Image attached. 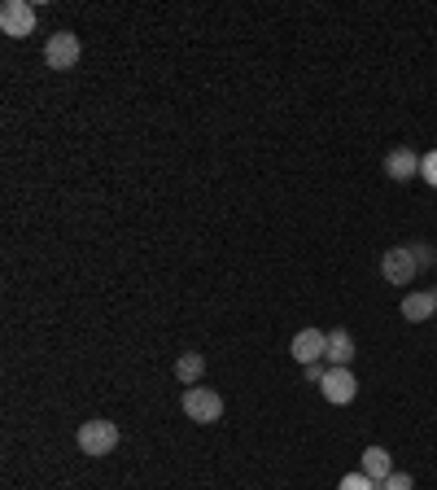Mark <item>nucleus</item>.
Wrapping results in <instances>:
<instances>
[{
  "label": "nucleus",
  "mask_w": 437,
  "mask_h": 490,
  "mask_svg": "<svg viewBox=\"0 0 437 490\" xmlns=\"http://www.w3.org/2000/svg\"><path fill=\"white\" fill-rule=\"evenodd\" d=\"M75 443H80L83 455L101 460V455H110V451L119 447V425H114V420H83Z\"/></svg>",
  "instance_id": "1"
},
{
  "label": "nucleus",
  "mask_w": 437,
  "mask_h": 490,
  "mask_svg": "<svg viewBox=\"0 0 437 490\" xmlns=\"http://www.w3.org/2000/svg\"><path fill=\"white\" fill-rule=\"evenodd\" d=\"M180 403H184V416L197 420V425H214V420H223V399H219L214 390H206V385H189Z\"/></svg>",
  "instance_id": "2"
},
{
  "label": "nucleus",
  "mask_w": 437,
  "mask_h": 490,
  "mask_svg": "<svg viewBox=\"0 0 437 490\" xmlns=\"http://www.w3.org/2000/svg\"><path fill=\"white\" fill-rule=\"evenodd\" d=\"M0 31L9 40H27L36 31V4L31 0H4L0 4Z\"/></svg>",
  "instance_id": "3"
},
{
  "label": "nucleus",
  "mask_w": 437,
  "mask_h": 490,
  "mask_svg": "<svg viewBox=\"0 0 437 490\" xmlns=\"http://www.w3.org/2000/svg\"><path fill=\"white\" fill-rule=\"evenodd\" d=\"M80 36L75 31H57V36H48L44 44V66L48 71H75V62H80Z\"/></svg>",
  "instance_id": "4"
},
{
  "label": "nucleus",
  "mask_w": 437,
  "mask_h": 490,
  "mask_svg": "<svg viewBox=\"0 0 437 490\" xmlns=\"http://www.w3.org/2000/svg\"><path fill=\"white\" fill-rule=\"evenodd\" d=\"M416 272H420V263H416L411 245H394V249L381 254V276H385L390 285H411Z\"/></svg>",
  "instance_id": "5"
},
{
  "label": "nucleus",
  "mask_w": 437,
  "mask_h": 490,
  "mask_svg": "<svg viewBox=\"0 0 437 490\" xmlns=\"http://www.w3.org/2000/svg\"><path fill=\"white\" fill-rule=\"evenodd\" d=\"M319 390H324V399L332 403V408H346V403H355L358 394V381L350 368H328L324 372V381H319Z\"/></svg>",
  "instance_id": "6"
},
{
  "label": "nucleus",
  "mask_w": 437,
  "mask_h": 490,
  "mask_svg": "<svg viewBox=\"0 0 437 490\" xmlns=\"http://www.w3.org/2000/svg\"><path fill=\"white\" fill-rule=\"evenodd\" d=\"M289 355L298 359V364H324V355H328V333H319V328H302L293 342H289Z\"/></svg>",
  "instance_id": "7"
},
{
  "label": "nucleus",
  "mask_w": 437,
  "mask_h": 490,
  "mask_svg": "<svg viewBox=\"0 0 437 490\" xmlns=\"http://www.w3.org/2000/svg\"><path fill=\"white\" fill-rule=\"evenodd\" d=\"M402 316H407L411 325L437 320V289H424V293H407V298H402Z\"/></svg>",
  "instance_id": "8"
},
{
  "label": "nucleus",
  "mask_w": 437,
  "mask_h": 490,
  "mask_svg": "<svg viewBox=\"0 0 437 490\" xmlns=\"http://www.w3.org/2000/svg\"><path fill=\"white\" fill-rule=\"evenodd\" d=\"M355 337L346 333V328H332L328 333V355H324V364L328 368H350V359H355Z\"/></svg>",
  "instance_id": "9"
},
{
  "label": "nucleus",
  "mask_w": 437,
  "mask_h": 490,
  "mask_svg": "<svg viewBox=\"0 0 437 490\" xmlns=\"http://www.w3.org/2000/svg\"><path fill=\"white\" fill-rule=\"evenodd\" d=\"M385 175L398 180V184H407L411 175H420V154H416V149H390V158H385Z\"/></svg>",
  "instance_id": "10"
},
{
  "label": "nucleus",
  "mask_w": 437,
  "mask_h": 490,
  "mask_svg": "<svg viewBox=\"0 0 437 490\" xmlns=\"http://www.w3.org/2000/svg\"><path fill=\"white\" fill-rule=\"evenodd\" d=\"M358 473H367V477L381 486V482L394 473V460H390V451H385V447H367V451H363V469H358Z\"/></svg>",
  "instance_id": "11"
},
{
  "label": "nucleus",
  "mask_w": 437,
  "mask_h": 490,
  "mask_svg": "<svg viewBox=\"0 0 437 490\" xmlns=\"http://www.w3.org/2000/svg\"><path fill=\"white\" fill-rule=\"evenodd\" d=\"M201 372H206V355H201V351H189V355L175 359V376H180L184 385H197Z\"/></svg>",
  "instance_id": "12"
},
{
  "label": "nucleus",
  "mask_w": 437,
  "mask_h": 490,
  "mask_svg": "<svg viewBox=\"0 0 437 490\" xmlns=\"http://www.w3.org/2000/svg\"><path fill=\"white\" fill-rule=\"evenodd\" d=\"M337 490H376V482H372L367 473H346V477H341V486H337Z\"/></svg>",
  "instance_id": "13"
},
{
  "label": "nucleus",
  "mask_w": 437,
  "mask_h": 490,
  "mask_svg": "<svg viewBox=\"0 0 437 490\" xmlns=\"http://www.w3.org/2000/svg\"><path fill=\"white\" fill-rule=\"evenodd\" d=\"M376 490H416V482H411V473H390V477H385V482H381V486Z\"/></svg>",
  "instance_id": "14"
},
{
  "label": "nucleus",
  "mask_w": 437,
  "mask_h": 490,
  "mask_svg": "<svg viewBox=\"0 0 437 490\" xmlns=\"http://www.w3.org/2000/svg\"><path fill=\"white\" fill-rule=\"evenodd\" d=\"M420 175H424V184L437 189V149H429V154L420 158Z\"/></svg>",
  "instance_id": "15"
},
{
  "label": "nucleus",
  "mask_w": 437,
  "mask_h": 490,
  "mask_svg": "<svg viewBox=\"0 0 437 490\" xmlns=\"http://www.w3.org/2000/svg\"><path fill=\"white\" fill-rule=\"evenodd\" d=\"M411 254H416V263H420V267H433V263H437V254H433V249H429L424 241L411 245Z\"/></svg>",
  "instance_id": "16"
},
{
  "label": "nucleus",
  "mask_w": 437,
  "mask_h": 490,
  "mask_svg": "<svg viewBox=\"0 0 437 490\" xmlns=\"http://www.w3.org/2000/svg\"><path fill=\"white\" fill-rule=\"evenodd\" d=\"M324 372H328V364H307V381L319 385V381H324Z\"/></svg>",
  "instance_id": "17"
}]
</instances>
